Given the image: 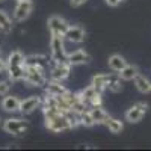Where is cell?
<instances>
[{"instance_id": "6da1fadb", "label": "cell", "mask_w": 151, "mask_h": 151, "mask_svg": "<svg viewBox=\"0 0 151 151\" xmlns=\"http://www.w3.org/2000/svg\"><path fill=\"white\" fill-rule=\"evenodd\" d=\"M50 48H52V65L53 64H60V62H67V52L64 45V36L52 33L50 38Z\"/></svg>"}, {"instance_id": "7a4b0ae2", "label": "cell", "mask_w": 151, "mask_h": 151, "mask_svg": "<svg viewBox=\"0 0 151 151\" xmlns=\"http://www.w3.org/2000/svg\"><path fill=\"white\" fill-rule=\"evenodd\" d=\"M45 127L50 132H55V133H60V132H67L71 129V124L68 122L67 116L64 113H53V115H47L45 116Z\"/></svg>"}, {"instance_id": "3957f363", "label": "cell", "mask_w": 151, "mask_h": 151, "mask_svg": "<svg viewBox=\"0 0 151 151\" xmlns=\"http://www.w3.org/2000/svg\"><path fill=\"white\" fill-rule=\"evenodd\" d=\"M23 80L29 86H42V85H45V70H41L38 67L24 65Z\"/></svg>"}, {"instance_id": "277c9868", "label": "cell", "mask_w": 151, "mask_h": 151, "mask_svg": "<svg viewBox=\"0 0 151 151\" xmlns=\"http://www.w3.org/2000/svg\"><path fill=\"white\" fill-rule=\"evenodd\" d=\"M29 129V122L20 119V118H8L3 122V130L9 134H14V136H21L27 132Z\"/></svg>"}, {"instance_id": "5b68a950", "label": "cell", "mask_w": 151, "mask_h": 151, "mask_svg": "<svg viewBox=\"0 0 151 151\" xmlns=\"http://www.w3.org/2000/svg\"><path fill=\"white\" fill-rule=\"evenodd\" d=\"M32 9H33L32 0H17V5L14 8V14H12L14 15V20L18 21V23L27 20Z\"/></svg>"}, {"instance_id": "8992f818", "label": "cell", "mask_w": 151, "mask_h": 151, "mask_svg": "<svg viewBox=\"0 0 151 151\" xmlns=\"http://www.w3.org/2000/svg\"><path fill=\"white\" fill-rule=\"evenodd\" d=\"M42 104V98L38 97V95H30L27 98H24L20 101V110L23 115H30V113H33L36 109H40Z\"/></svg>"}, {"instance_id": "52a82bcc", "label": "cell", "mask_w": 151, "mask_h": 151, "mask_svg": "<svg viewBox=\"0 0 151 151\" xmlns=\"http://www.w3.org/2000/svg\"><path fill=\"white\" fill-rule=\"evenodd\" d=\"M47 26H48L50 33H58V35L64 36L70 24H68V21H67L65 18H62V17H59V15H53V17L48 18Z\"/></svg>"}, {"instance_id": "ba28073f", "label": "cell", "mask_w": 151, "mask_h": 151, "mask_svg": "<svg viewBox=\"0 0 151 151\" xmlns=\"http://www.w3.org/2000/svg\"><path fill=\"white\" fill-rule=\"evenodd\" d=\"M70 71H71V65L68 62H60V64H53L50 68V77L53 80H60L64 82L65 79L70 77Z\"/></svg>"}, {"instance_id": "9c48e42d", "label": "cell", "mask_w": 151, "mask_h": 151, "mask_svg": "<svg viewBox=\"0 0 151 151\" xmlns=\"http://www.w3.org/2000/svg\"><path fill=\"white\" fill-rule=\"evenodd\" d=\"M147 109H148V106L145 103H136L125 112V119L129 122H139L144 118Z\"/></svg>"}, {"instance_id": "30bf717a", "label": "cell", "mask_w": 151, "mask_h": 151, "mask_svg": "<svg viewBox=\"0 0 151 151\" xmlns=\"http://www.w3.org/2000/svg\"><path fill=\"white\" fill-rule=\"evenodd\" d=\"M91 55L86 53L85 50H76L73 53H68L67 55V62L74 67V65H83V64H89L91 62Z\"/></svg>"}, {"instance_id": "8fae6325", "label": "cell", "mask_w": 151, "mask_h": 151, "mask_svg": "<svg viewBox=\"0 0 151 151\" xmlns=\"http://www.w3.org/2000/svg\"><path fill=\"white\" fill-rule=\"evenodd\" d=\"M48 64H52V58L48 59L45 55H30V56H26V59H24V65L38 67L41 70H47Z\"/></svg>"}, {"instance_id": "7c38bea8", "label": "cell", "mask_w": 151, "mask_h": 151, "mask_svg": "<svg viewBox=\"0 0 151 151\" xmlns=\"http://www.w3.org/2000/svg\"><path fill=\"white\" fill-rule=\"evenodd\" d=\"M85 36H86V32L80 27V26H68L64 38H67V40L70 42H76V44H79L85 40Z\"/></svg>"}, {"instance_id": "4fadbf2b", "label": "cell", "mask_w": 151, "mask_h": 151, "mask_svg": "<svg viewBox=\"0 0 151 151\" xmlns=\"http://www.w3.org/2000/svg\"><path fill=\"white\" fill-rule=\"evenodd\" d=\"M20 101L21 100L15 95H5L3 100H2V109L8 113H14V112H18L20 110Z\"/></svg>"}, {"instance_id": "5bb4252c", "label": "cell", "mask_w": 151, "mask_h": 151, "mask_svg": "<svg viewBox=\"0 0 151 151\" xmlns=\"http://www.w3.org/2000/svg\"><path fill=\"white\" fill-rule=\"evenodd\" d=\"M68 89L62 85V82L60 80H53L52 79V82H45V94H48V95H55V97H62L65 92H67Z\"/></svg>"}, {"instance_id": "9a60e30c", "label": "cell", "mask_w": 151, "mask_h": 151, "mask_svg": "<svg viewBox=\"0 0 151 151\" xmlns=\"http://www.w3.org/2000/svg\"><path fill=\"white\" fill-rule=\"evenodd\" d=\"M107 80H109V74L100 73V74H95L94 77H92L91 85L95 88L98 92H103L104 89H107Z\"/></svg>"}, {"instance_id": "2e32d148", "label": "cell", "mask_w": 151, "mask_h": 151, "mask_svg": "<svg viewBox=\"0 0 151 151\" xmlns=\"http://www.w3.org/2000/svg\"><path fill=\"white\" fill-rule=\"evenodd\" d=\"M107 64H109V68L112 71H115V73H119L125 65H127V60H125L121 55H112L107 60Z\"/></svg>"}, {"instance_id": "e0dca14e", "label": "cell", "mask_w": 151, "mask_h": 151, "mask_svg": "<svg viewBox=\"0 0 151 151\" xmlns=\"http://www.w3.org/2000/svg\"><path fill=\"white\" fill-rule=\"evenodd\" d=\"M134 86H136V89L139 92H142V94H150L151 92V82L142 74H137L134 77Z\"/></svg>"}, {"instance_id": "ac0fdd59", "label": "cell", "mask_w": 151, "mask_h": 151, "mask_svg": "<svg viewBox=\"0 0 151 151\" xmlns=\"http://www.w3.org/2000/svg\"><path fill=\"white\" fill-rule=\"evenodd\" d=\"M89 112H91V115H92L95 124H104L106 119L109 118V113L103 109V106H92L89 109Z\"/></svg>"}, {"instance_id": "d6986e66", "label": "cell", "mask_w": 151, "mask_h": 151, "mask_svg": "<svg viewBox=\"0 0 151 151\" xmlns=\"http://www.w3.org/2000/svg\"><path fill=\"white\" fill-rule=\"evenodd\" d=\"M12 29H14V24H12V20L9 18V15L6 14L5 11L0 9V32L8 35L12 32Z\"/></svg>"}, {"instance_id": "ffe728a7", "label": "cell", "mask_w": 151, "mask_h": 151, "mask_svg": "<svg viewBox=\"0 0 151 151\" xmlns=\"http://www.w3.org/2000/svg\"><path fill=\"white\" fill-rule=\"evenodd\" d=\"M24 59H26V56L20 50H14V52L9 53L6 62H8V67H17V65H24Z\"/></svg>"}, {"instance_id": "44dd1931", "label": "cell", "mask_w": 151, "mask_h": 151, "mask_svg": "<svg viewBox=\"0 0 151 151\" xmlns=\"http://www.w3.org/2000/svg\"><path fill=\"white\" fill-rule=\"evenodd\" d=\"M8 76L11 82H20L24 77V65H17V67H8Z\"/></svg>"}, {"instance_id": "7402d4cb", "label": "cell", "mask_w": 151, "mask_h": 151, "mask_svg": "<svg viewBox=\"0 0 151 151\" xmlns=\"http://www.w3.org/2000/svg\"><path fill=\"white\" fill-rule=\"evenodd\" d=\"M118 74L122 80H134V77L139 74V70L136 65H125Z\"/></svg>"}, {"instance_id": "603a6c76", "label": "cell", "mask_w": 151, "mask_h": 151, "mask_svg": "<svg viewBox=\"0 0 151 151\" xmlns=\"http://www.w3.org/2000/svg\"><path fill=\"white\" fill-rule=\"evenodd\" d=\"M107 89L112 92H121L122 91V79L119 77V74L112 76L109 74V80H107Z\"/></svg>"}, {"instance_id": "cb8c5ba5", "label": "cell", "mask_w": 151, "mask_h": 151, "mask_svg": "<svg viewBox=\"0 0 151 151\" xmlns=\"http://www.w3.org/2000/svg\"><path fill=\"white\" fill-rule=\"evenodd\" d=\"M106 127L109 129V132L110 133H115V134H118V133H121L122 132V129H124V124L119 121V119H116V118H112V116H109L107 119H106Z\"/></svg>"}, {"instance_id": "d4e9b609", "label": "cell", "mask_w": 151, "mask_h": 151, "mask_svg": "<svg viewBox=\"0 0 151 151\" xmlns=\"http://www.w3.org/2000/svg\"><path fill=\"white\" fill-rule=\"evenodd\" d=\"M80 125H85V127H92V125H95V121H94L89 110H85L80 113Z\"/></svg>"}, {"instance_id": "484cf974", "label": "cell", "mask_w": 151, "mask_h": 151, "mask_svg": "<svg viewBox=\"0 0 151 151\" xmlns=\"http://www.w3.org/2000/svg\"><path fill=\"white\" fill-rule=\"evenodd\" d=\"M11 91V80H0V97L8 95Z\"/></svg>"}, {"instance_id": "4316f807", "label": "cell", "mask_w": 151, "mask_h": 151, "mask_svg": "<svg viewBox=\"0 0 151 151\" xmlns=\"http://www.w3.org/2000/svg\"><path fill=\"white\" fill-rule=\"evenodd\" d=\"M86 2H88V0H70V5H71L73 8H79V6L85 5Z\"/></svg>"}, {"instance_id": "83f0119b", "label": "cell", "mask_w": 151, "mask_h": 151, "mask_svg": "<svg viewBox=\"0 0 151 151\" xmlns=\"http://www.w3.org/2000/svg\"><path fill=\"white\" fill-rule=\"evenodd\" d=\"M8 71V62L2 59V56H0V73H6Z\"/></svg>"}, {"instance_id": "f1b7e54d", "label": "cell", "mask_w": 151, "mask_h": 151, "mask_svg": "<svg viewBox=\"0 0 151 151\" xmlns=\"http://www.w3.org/2000/svg\"><path fill=\"white\" fill-rule=\"evenodd\" d=\"M106 3H107L109 6H118V5L121 3V0H106Z\"/></svg>"}, {"instance_id": "f546056e", "label": "cell", "mask_w": 151, "mask_h": 151, "mask_svg": "<svg viewBox=\"0 0 151 151\" xmlns=\"http://www.w3.org/2000/svg\"><path fill=\"white\" fill-rule=\"evenodd\" d=\"M0 56H2V50H0Z\"/></svg>"}]
</instances>
